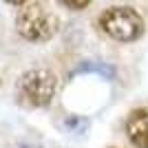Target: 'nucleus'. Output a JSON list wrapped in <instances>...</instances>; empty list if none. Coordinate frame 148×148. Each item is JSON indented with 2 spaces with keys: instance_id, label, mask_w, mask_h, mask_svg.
Segmentation results:
<instances>
[{
  "instance_id": "nucleus-8",
  "label": "nucleus",
  "mask_w": 148,
  "mask_h": 148,
  "mask_svg": "<svg viewBox=\"0 0 148 148\" xmlns=\"http://www.w3.org/2000/svg\"><path fill=\"white\" fill-rule=\"evenodd\" d=\"M7 5H13V7H25L27 5V0H5Z\"/></svg>"
},
{
  "instance_id": "nucleus-2",
  "label": "nucleus",
  "mask_w": 148,
  "mask_h": 148,
  "mask_svg": "<svg viewBox=\"0 0 148 148\" xmlns=\"http://www.w3.org/2000/svg\"><path fill=\"white\" fill-rule=\"evenodd\" d=\"M16 91H18L20 102H25L33 108H44L56 97L58 77L49 69H29L27 73L20 75Z\"/></svg>"
},
{
  "instance_id": "nucleus-6",
  "label": "nucleus",
  "mask_w": 148,
  "mask_h": 148,
  "mask_svg": "<svg viewBox=\"0 0 148 148\" xmlns=\"http://www.w3.org/2000/svg\"><path fill=\"white\" fill-rule=\"evenodd\" d=\"M88 119L86 117H77V115H71V117H66V122H64V126H66L69 130H73V133H84V130L88 128Z\"/></svg>"
},
{
  "instance_id": "nucleus-9",
  "label": "nucleus",
  "mask_w": 148,
  "mask_h": 148,
  "mask_svg": "<svg viewBox=\"0 0 148 148\" xmlns=\"http://www.w3.org/2000/svg\"><path fill=\"white\" fill-rule=\"evenodd\" d=\"M20 148H38V146H29V144H25V146H20Z\"/></svg>"
},
{
  "instance_id": "nucleus-3",
  "label": "nucleus",
  "mask_w": 148,
  "mask_h": 148,
  "mask_svg": "<svg viewBox=\"0 0 148 148\" xmlns=\"http://www.w3.org/2000/svg\"><path fill=\"white\" fill-rule=\"evenodd\" d=\"M58 27H60V20L38 2L25 5L16 16V29L29 42H47V40H51L58 33Z\"/></svg>"
},
{
  "instance_id": "nucleus-1",
  "label": "nucleus",
  "mask_w": 148,
  "mask_h": 148,
  "mask_svg": "<svg viewBox=\"0 0 148 148\" xmlns=\"http://www.w3.org/2000/svg\"><path fill=\"white\" fill-rule=\"evenodd\" d=\"M102 33L117 42H135L144 36V20L133 7H111L97 18Z\"/></svg>"
},
{
  "instance_id": "nucleus-5",
  "label": "nucleus",
  "mask_w": 148,
  "mask_h": 148,
  "mask_svg": "<svg viewBox=\"0 0 148 148\" xmlns=\"http://www.w3.org/2000/svg\"><path fill=\"white\" fill-rule=\"evenodd\" d=\"M82 73H97L106 80H115V69L106 62H82L73 71V75H82Z\"/></svg>"
},
{
  "instance_id": "nucleus-4",
  "label": "nucleus",
  "mask_w": 148,
  "mask_h": 148,
  "mask_svg": "<svg viewBox=\"0 0 148 148\" xmlns=\"http://www.w3.org/2000/svg\"><path fill=\"white\" fill-rule=\"evenodd\" d=\"M126 135L135 148H148V108H133L126 117Z\"/></svg>"
},
{
  "instance_id": "nucleus-7",
  "label": "nucleus",
  "mask_w": 148,
  "mask_h": 148,
  "mask_svg": "<svg viewBox=\"0 0 148 148\" xmlns=\"http://www.w3.org/2000/svg\"><path fill=\"white\" fill-rule=\"evenodd\" d=\"M60 2L66 7V9H71V11H82V9H86V7L91 5L93 0H60Z\"/></svg>"
}]
</instances>
